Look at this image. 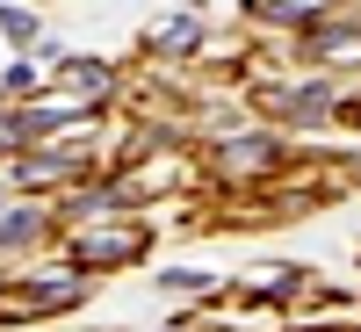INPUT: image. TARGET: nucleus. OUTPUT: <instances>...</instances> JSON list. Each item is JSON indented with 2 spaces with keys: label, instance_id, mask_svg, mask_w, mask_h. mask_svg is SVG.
<instances>
[{
  "label": "nucleus",
  "instance_id": "f257e3e1",
  "mask_svg": "<svg viewBox=\"0 0 361 332\" xmlns=\"http://www.w3.org/2000/svg\"><path fill=\"white\" fill-rule=\"evenodd\" d=\"M137 253H145L137 224H87V231H73V267H123Z\"/></svg>",
  "mask_w": 361,
  "mask_h": 332
},
{
  "label": "nucleus",
  "instance_id": "f03ea898",
  "mask_svg": "<svg viewBox=\"0 0 361 332\" xmlns=\"http://www.w3.org/2000/svg\"><path fill=\"white\" fill-rule=\"evenodd\" d=\"M217 166H224L231 180H260L267 166H282V145H275V137H231L224 152H217Z\"/></svg>",
  "mask_w": 361,
  "mask_h": 332
},
{
  "label": "nucleus",
  "instance_id": "7ed1b4c3",
  "mask_svg": "<svg viewBox=\"0 0 361 332\" xmlns=\"http://www.w3.org/2000/svg\"><path fill=\"white\" fill-rule=\"evenodd\" d=\"M275 109L289 116V123H325V116H333L340 102H333V87H325V80H311V87H289Z\"/></svg>",
  "mask_w": 361,
  "mask_h": 332
},
{
  "label": "nucleus",
  "instance_id": "20e7f679",
  "mask_svg": "<svg viewBox=\"0 0 361 332\" xmlns=\"http://www.w3.org/2000/svg\"><path fill=\"white\" fill-rule=\"evenodd\" d=\"M80 173H87L80 152H29V159L15 166V180H80Z\"/></svg>",
  "mask_w": 361,
  "mask_h": 332
},
{
  "label": "nucleus",
  "instance_id": "39448f33",
  "mask_svg": "<svg viewBox=\"0 0 361 332\" xmlns=\"http://www.w3.org/2000/svg\"><path fill=\"white\" fill-rule=\"evenodd\" d=\"M37 231H44V209H8V217H0V253L37 246Z\"/></svg>",
  "mask_w": 361,
  "mask_h": 332
},
{
  "label": "nucleus",
  "instance_id": "423d86ee",
  "mask_svg": "<svg viewBox=\"0 0 361 332\" xmlns=\"http://www.w3.org/2000/svg\"><path fill=\"white\" fill-rule=\"evenodd\" d=\"M195 37H202V29L180 15V22H159V29H152V51H159V58H166V51H195Z\"/></svg>",
  "mask_w": 361,
  "mask_h": 332
},
{
  "label": "nucleus",
  "instance_id": "0eeeda50",
  "mask_svg": "<svg viewBox=\"0 0 361 332\" xmlns=\"http://www.w3.org/2000/svg\"><path fill=\"white\" fill-rule=\"evenodd\" d=\"M246 8H253L260 22H289V15H311V8H325V0H246Z\"/></svg>",
  "mask_w": 361,
  "mask_h": 332
},
{
  "label": "nucleus",
  "instance_id": "6e6552de",
  "mask_svg": "<svg viewBox=\"0 0 361 332\" xmlns=\"http://www.w3.org/2000/svg\"><path fill=\"white\" fill-rule=\"evenodd\" d=\"M0 29H8V37H37V22H29L22 8H0Z\"/></svg>",
  "mask_w": 361,
  "mask_h": 332
}]
</instances>
